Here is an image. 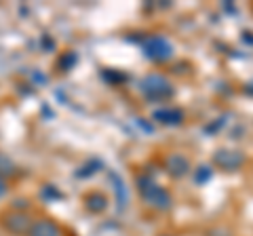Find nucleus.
<instances>
[{
	"mask_svg": "<svg viewBox=\"0 0 253 236\" xmlns=\"http://www.w3.org/2000/svg\"><path fill=\"white\" fill-rule=\"evenodd\" d=\"M144 49H146L148 57H152L156 61H163V59L171 57V44L165 40V38H161V36L148 38V40L144 42Z\"/></svg>",
	"mask_w": 253,
	"mask_h": 236,
	"instance_id": "nucleus-2",
	"label": "nucleus"
},
{
	"mask_svg": "<svg viewBox=\"0 0 253 236\" xmlns=\"http://www.w3.org/2000/svg\"><path fill=\"white\" fill-rule=\"evenodd\" d=\"M4 226L9 228L11 232H17V234H23L30 228V219L23 215V213H11V215H6V222Z\"/></svg>",
	"mask_w": 253,
	"mask_h": 236,
	"instance_id": "nucleus-4",
	"label": "nucleus"
},
{
	"mask_svg": "<svg viewBox=\"0 0 253 236\" xmlns=\"http://www.w3.org/2000/svg\"><path fill=\"white\" fill-rule=\"evenodd\" d=\"M30 236H59V230L53 222H36L30 228Z\"/></svg>",
	"mask_w": 253,
	"mask_h": 236,
	"instance_id": "nucleus-5",
	"label": "nucleus"
},
{
	"mask_svg": "<svg viewBox=\"0 0 253 236\" xmlns=\"http://www.w3.org/2000/svg\"><path fill=\"white\" fill-rule=\"evenodd\" d=\"M141 86H144V93L150 99H167L173 93L171 84L165 80L163 76H148L146 80L141 82Z\"/></svg>",
	"mask_w": 253,
	"mask_h": 236,
	"instance_id": "nucleus-1",
	"label": "nucleus"
},
{
	"mask_svg": "<svg viewBox=\"0 0 253 236\" xmlns=\"http://www.w3.org/2000/svg\"><path fill=\"white\" fill-rule=\"evenodd\" d=\"M158 118H169L167 122H179V112H158Z\"/></svg>",
	"mask_w": 253,
	"mask_h": 236,
	"instance_id": "nucleus-6",
	"label": "nucleus"
},
{
	"mask_svg": "<svg viewBox=\"0 0 253 236\" xmlns=\"http://www.w3.org/2000/svg\"><path fill=\"white\" fill-rule=\"evenodd\" d=\"M141 194H144V198L150 202V204H154V207H158V209H167L169 204H171V196L165 192V190H161L158 186H148V188H141Z\"/></svg>",
	"mask_w": 253,
	"mask_h": 236,
	"instance_id": "nucleus-3",
	"label": "nucleus"
}]
</instances>
